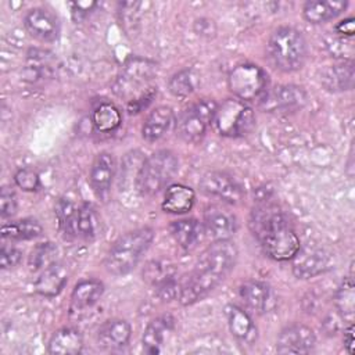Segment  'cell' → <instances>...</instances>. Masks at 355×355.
<instances>
[{"label": "cell", "instance_id": "13", "mask_svg": "<svg viewBox=\"0 0 355 355\" xmlns=\"http://www.w3.org/2000/svg\"><path fill=\"white\" fill-rule=\"evenodd\" d=\"M316 344L315 333L305 324H291L284 327L276 341L279 354H308Z\"/></svg>", "mask_w": 355, "mask_h": 355}, {"label": "cell", "instance_id": "11", "mask_svg": "<svg viewBox=\"0 0 355 355\" xmlns=\"http://www.w3.org/2000/svg\"><path fill=\"white\" fill-rule=\"evenodd\" d=\"M198 186L201 191L207 196L216 197L220 201L232 205L239 204L244 197L241 186L225 172L209 171L204 173L200 179Z\"/></svg>", "mask_w": 355, "mask_h": 355}, {"label": "cell", "instance_id": "37", "mask_svg": "<svg viewBox=\"0 0 355 355\" xmlns=\"http://www.w3.org/2000/svg\"><path fill=\"white\" fill-rule=\"evenodd\" d=\"M154 288H155L158 298H161L162 301H172L176 298L179 300L182 286L176 280V276L171 275L166 279H164L162 282H159L157 286H154Z\"/></svg>", "mask_w": 355, "mask_h": 355}, {"label": "cell", "instance_id": "44", "mask_svg": "<svg viewBox=\"0 0 355 355\" xmlns=\"http://www.w3.org/2000/svg\"><path fill=\"white\" fill-rule=\"evenodd\" d=\"M344 347L349 354L354 352V326L352 324H349L348 329L344 331Z\"/></svg>", "mask_w": 355, "mask_h": 355}, {"label": "cell", "instance_id": "30", "mask_svg": "<svg viewBox=\"0 0 355 355\" xmlns=\"http://www.w3.org/2000/svg\"><path fill=\"white\" fill-rule=\"evenodd\" d=\"M43 232L42 225L32 218L21 219L1 226V236L10 240H31L40 236Z\"/></svg>", "mask_w": 355, "mask_h": 355}, {"label": "cell", "instance_id": "9", "mask_svg": "<svg viewBox=\"0 0 355 355\" xmlns=\"http://www.w3.org/2000/svg\"><path fill=\"white\" fill-rule=\"evenodd\" d=\"M218 104L212 98H202L184 110L176 122V135L186 143H198L212 122Z\"/></svg>", "mask_w": 355, "mask_h": 355}, {"label": "cell", "instance_id": "41", "mask_svg": "<svg viewBox=\"0 0 355 355\" xmlns=\"http://www.w3.org/2000/svg\"><path fill=\"white\" fill-rule=\"evenodd\" d=\"M155 94H157V87H151L150 90L144 92L139 97L130 100L128 103V112L129 114H139L140 111L146 110L148 107V104L153 101V98L155 97Z\"/></svg>", "mask_w": 355, "mask_h": 355}, {"label": "cell", "instance_id": "40", "mask_svg": "<svg viewBox=\"0 0 355 355\" xmlns=\"http://www.w3.org/2000/svg\"><path fill=\"white\" fill-rule=\"evenodd\" d=\"M22 259V252L12 245H3L0 250L1 269H11L17 266Z\"/></svg>", "mask_w": 355, "mask_h": 355}, {"label": "cell", "instance_id": "5", "mask_svg": "<svg viewBox=\"0 0 355 355\" xmlns=\"http://www.w3.org/2000/svg\"><path fill=\"white\" fill-rule=\"evenodd\" d=\"M179 169V161L171 150H158L148 155L136 175V187L141 196L161 191Z\"/></svg>", "mask_w": 355, "mask_h": 355}, {"label": "cell", "instance_id": "6", "mask_svg": "<svg viewBox=\"0 0 355 355\" xmlns=\"http://www.w3.org/2000/svg\"><path fill=\"white\" fill-rule=\"evenodd\" d=\"M155 75L157 64L154 61L141 57H130L123 62L116 75L112 83V90L118 97L125 98L129 103L154 87L151 86V80Z\"/></svg>", "mask_w": 355, "mask_h": 355}, {"label": "cell", "instance_id": "18", "mask_svg": "<svg viewBox=\"0 0 355 355\" xmlns=\"http://www.w3.org/2000/svg\"><path fill=\"white\" fill-rule=\"evenodd\" d=\"M130 324L123 319H108L97 330V343L107 349H119L129 344Z\"/></svg>", "mask_w": 355, "mask_h": 355}, {"label": "cell", "instance_id": "23", "mask_svg": "<svg viewBox=\"0 0 355 355\" xmlns=\"http://www.w3.org/2000/svg\"><path fill=\"white\" fill-rule=\"evenodd\" d=\"M173 111L171 107L159 105L154 108L141 126V136L146 141H157L171 129L173 123Z\"/></svg>", "mask_w": 355, "mask_h": 355}, {"label": "cell", "instance_id": "34", "mask_svg": "<svg viewBox=\"0 0 355 355\" xmlns=\"http://www.w3.org/2000/svg\"><path fill=\"white\" fill-rule=\"evenodd\" d=\"M55 258L57 247L50 241H44L35 245V248L31 251L28 265L32 270H43L53 265L54 262H57Z\"/></svg>", "mask_w": 355, "mask_h": 355}, {"label": "cell", "instance_id": "26", "mask_svg": "<svg viewBox=\"0 0 355 355\" xmlns=\"http://www.w3.org/2000/svg\"><path fill=\"white\" fill-rule=\"evenodd\" d=\"M347 0L306 1L302 8V15L311 24H322L340 15L347 8Z\"/></svg>", "mask_w": 355, "mask_h": 355}, {"label": "cell", "instance_id": "38", "mask_svg": "<svg viewBox=\"0 0 355 355\" xmlns=\"http://www.w3.org/2000/svg\"><path fill=\"white\" fill-rule=\"evenodd\" d=\"M15 184L25 191H36L40 186V179L36 171L32 168H21L14 175Z\"/></svg>", "mask_w": 355, "mask_h": 355}, {"label": "cell", "instance_id": "42", "mask_svg": "<svg viewBox=\"0 0 355 355\" xmlns=\"http://www.w3.org/2000/svg\"><path fill=\"white\" fill-rule=\"evenodd\" d=\"M354 29H355V19L352 17L349 18H345L343 21H340L337 25H336V33L340 35V36H348L351 37L354 35Z\"/></svg>", "mask_w": 355, "mask_h": 355}, {"label": "cell", "instance_id": "29", "mask_svg": "<svg viewBox=\"0 0 355 355\" xmlns=\"http://www.w3.org/2000/svg\"><path fill=\"white\" fill-rule=\"evenodd\" d=\"M92 125L98 133H111L115 132L122 122V116L119 110L108 101L98 103L90 115Z\"/></svg>", "mask_w": 355, "mask_h": 355}, {"label": "cell", "instance_id": "8", "mask_svg": "<svg viewBox=\"0 0 355 355\" xmlns=\"http://www.w3.org/2000/svg\"><path fill=\"white\" fill-rule=\"evenodd\" d=\"M227 86L239 100L252 101L261 98L268 90V75L255 64H239L230 71Z\"/></svg>", "mask_w": 355, "mask_h": 355}, {"label": "cell", "instance_id": "27", "mask_svg": "<svg viewBox=\"0 0 355 355\" xmlns=\"http://www.w3.org/2000/svg\"><path fill=\"white\" fill-rule=\"evenodd\" d=\"M196 201V194L191 187L186 184H171L164 196L162 209L168 214H184L189 212Z\"/></svg>", "mask_w": 355, "mask_h": 355}, {"label": "cell", "instance_id": "4", "mask_svg": "<svg viewBox=\"0 0 355 355\" xmlns=\"http://www.w3.org/2000/svg\"><path fill=\"white\" fill-rule=\"evenodd\" d=\"M268 51L277 69L283 72H294L305 64L308 47L304 35L298 29L282 26L270 35Z\"/></svg>", "mask_w": 355, "mask_h": 355}, {"label": "cell", "instance_id": "7", "mask_svg": "<svg viewBox=\"0 0 355 355\" xmlns=\"http://www.w3.org/2000/svg\"><path fill=\"white\" fill-rule=\"evenodd\" d=\"M212 122L222 136L243 137L254 129L255 115L244 101L229 98L216 107Z\"/></svg>", "mask_w": 355, "mask_h": 355}, {"label": "cell", "instance_id": "15", "mask_svg": "<svg viewBox=\"0 0 355 355\" xmlns=\"http://www.w3.org/2000/svg\"><path fill=\"white\" fill-rule=\"evenodd\" d=\"M26 31L40 42H53L60 32V24L57 17L42 7L32 8L24 18Z\"/></svg>", "mask_w": 355, "mask_h": 355}, {"label": "cell", "instance_id": "39", "mask_svg": "<svg viewBox=\"0 0 355 355\" xmlns=\"http://www.w3.org/2000/svg\"><path fill=\"white\" fill-rule=\"evenodd\" d=\"M17 196L12 187L3 186L0 193V215L3 219L12 216L17 212Z\"/></svg>", "mask_w": 355, "mask_h": 355}, {"label": "cell", "instance_id": "43", "mask_svg": "<svg viewBox=\"0 0 355 355\" xmlns=\"http://www.w3.org/2000/svg\"><path fill=\"white\" fill-rule=\"evenodd\" d=\"M71 6H72V14L78 15L80 18V17L86 15L96 6V3H93V1H89V3L76 1V3H71Z\"/></svg>", "mask_w": 355, "mask_h": 355}, {"label": "cell", "instance_id": "24", "mask_svg": "<svg viewBox=\"0 0 355 355\" xmlns=\"http://www.w3.org/2000/svg\"><path fill=\"white\" fill-rule=\"evenodd\" d=\"M83 348L82 333L75 327H62L53 333L49 340L47 351L53 355H75Z\"/></svg>", "mask_w": 355, "mask_h": 355}, {"label": "cell", "instance_id": "22", "mask_svg": "<svg viewBox=\"0 0 355 355\" xmlns=\"http://www.w3.org/2000/svg\"><path fill=\"white\" fill-rule=\"evenodd\" d=\"M104 293V284L96 279H85L75 284L71 294L72 312H82L98 302Z\"/></svg>", "mask_w": 355, "mask_h": 355}, {"label": "cell", "instance_id": "17", "mask_svg": "<svg viewBox=\"0 0 355 355\" xmlns=\"http://www.w3.org/2000/svg\"><path fill=\"white\" fill-rule=\"evenodd\" d=\"M239 294L244 305L257 313L268 312L275 304L270 286L261 280H248L243 283Z\"/></svg>", "mask_w": 355, "mask_h": 355}, {"label": "cell", "instance_id": "21", "mask_svg": "<svg viewBox=\"0 0 355 355\" xmlns=\"http://www.w3.org/2000/svg\"><path fill=\"white\" fill-rule=\"evenodd\" d=\"M322 86L333 93L351 90L354 86V64L352 61H343L336 65H330L322 71Z\"/></svg>", "mask_w": 355, "mask_h": 355}, {"label": "cell", "instance_id": "16", "mask_svg": "<svg viewBox=\"0 0 355 355\" xmlns=\"http://www.w3.org/2000/svg\"><path fill=\"white\" fill-rule=\"evenodd\" d=\"M225 315L233 337L241 345H254L258 340V329L247 311L234 304L225 306Z\"/></svg>", "mask_w": 355, "mask_h": 355}, {"label": "cell", "instance_id": "19", "mask_svg": "<svg viewBox=\"0 0 355 355\" xmlns=\"http://www.w3.org/2000/svg\"><path fill=\"white\" fill-rule=\"evenodd\" d=\"M114 176H115L114 155L108 151H103L97 154L89 173L92 189L96 191L97 196H104L105 193H108Z\"/></svg>", "mask_w": 355, "mask_h": 355}, {"label": "cell", "instance_id": "12", "mask_svg": "<svg viewBox=\"0 0 355 355\" xmlns=\"http://www.w3.org/2000/svg\"><path fill=\"white\" fill-rule=\"evenodd\" d=\"M204 232L216 240H230L237 230L236 215L223 205L212 204L204 211Z\"/></svg>", "mask_w": 355, "mask_h": 355}, {"label": "cell", "instance_id": "28", "mask_svg": "<svg viewBox=\"0 0 355 355\" xmlns=\"http://www.w3.org/2000/svg\"><path fill=\"white\" fill-rule=\"evenodd\" d=\"M169 230L175 241L184 250L194 248L201 240L204 233L202 225L194 218L173 220L169 226Z\"/></svg>", "mask_w": 355, "mask_h": 355}, {"label": "cell", "instance_id": "32", "mask_svg": "<svg viewBox=\"0 0 355 355\" xmlns=\"http://www.w3.org/2000/svg\"><path fill=\"white\" fill-rule=\"evenodd\" d=\"M55 216L58 227L64 237L71 239L78 234L76 222H78V208L68 198H60L55 204Z\"/></svg>", "mask_w": 355, "mask_h": 355}, {"label": "cell", "instance_id": "14", "mask_svg": "<svg viewBox=\"0 0 355 355\" xmlns=\"http://www.w3.org/2000/svg\"><path fill=\"white\" fill-rule=\"evenodd\" d=\"M329 265V254L320 247H304L293 258V273L298 279H311L320 275Z\"/></svg>", "mask_w": 355, "mask_h": 355}, {"label": "cell", "instance_id": "33", "mask_svg": "<svg viewBox=\"0 0 355 355\" xmlns=\"http://www.w3.org/2000/svg\"><path fill=\"white\" fill-rule=\"evenodd\" d=\"M100 229V219L97 212L89 204L78 208V222L76 230L78 234L85 239H94Z\"/></svg>", "mask_w": 355, "mask_h": 355}, {"label": "cell", "instance_id": "2", "mask_svg": "<svg viewBox=\"0 0 355 355\" xmlns=\"http://www.w3.org/2000/svg\"><path fill=\"white\" fill-rule=\"evenodd\" d=\"M250 230L259 241L263 252L275 261H290L301 243L283 211L269 202H258L250 215Z\"/></svg>", "mask_w": 355, "mask_h": 355}, {"label": "cell", "instance_id": "20", "mask_svg": "<svg viewBox=\"0 0 355 355\" xmlns=\"http://www.w3.org/2000/svg\"><path fill=\"white\" fill-rule=\"evenodd\" d=\"M68 276V268L64 263L54 262L49 268L43 269L35 280V291L44 297H55L65 287Z\"/></svg>", "mask_w": 355, "mask_h": 355}, {"label": "cell", "instance_id": "36", "mask_svg": "<svg viewBox=\"0 0 355 355\" xmlns=\"http://www.w3.org/2000/svg\"><path fill=\"white\" fill-rule=\"evenodd\" d=\"M175 275L172 266H168L166 263H161L158 261H153L150 262L146 269L143 270V276L144 279L151 283L153 286H157L159 282H162L164 279H166L168 276Z\"/></svg>", "mask_w": 355, "mask_h": 355}, {"label": "cell", "instance_id": "35", "mask_svg": "<svg viewBox=\"0 0 355 355\" xmlns=\"http://www.w3.org/2000/svg\"><path fill=\"white\" fill-rule=\"evenodd\" d=\"M169 92L176 97H187L194 92L196 79L191 69H182L173 73L168 82Z\"/></svg>", "mask_w": 355, "mask_h": 355}, {"label": "cell", "instance_id": "1", "mask_svg": "<svg viewBox=\"0 0 355 355\" xmlns=\"http://www.w3.org/2000/svg\"><path fill=\"white\" fill-rule=\"evenodd\" d=\"M237 254V248L230 240H216L208 245L182 284L180 304L191 305L215 290L233 270Z\"/></svg>", "mask_w": 355, "mask_h": 355}, {"label": "cell", "instance_id": "10", "mask_svg": "<svg viewBox=\"0 0 355 355\" xmlns=\"http://www.w3.org/2000/svg\"><path fill=\"white\" fill-rule=\"evenodd\" d=\"M308 101V94L301 86L279 85L265 92L261 97V108L265 112L287 114L301 110Z\"/></svg>", "mask_w": 355, "mask_h": 355}, {"label": "cell", "instance_id": "3", "mask_svg": "<svg viewBox=\"0 0 355 355\" xmlns=\"http://www.w3.org/2000/svg\"><path fill=\"white\" fill-rule=\"evenodd\" d=\"M153 239L154 230L151 227H139L119 236L105 254V270L115 276L129 273L147 251Z\"/></svg>", "mask_w": 355, "mask_h": 355}, {"label": "cell", "instance_id": "25", "mask_svg": "<svg viewBox=\"0 0 355 355\" xmlns=\"http://www.w3.org/2000/svg\"><path fill=\"white\" fill-rule=\"evenodd\" d=\"M175 319L171 315H162L153 319L143 333V348L147 354H158L165 341V337L173 329Z\"/></svg>", "mask_w": 355, "mask_h": 355}, {"label": "cell", "instance_id": "31", "mask_svg": "<svg viewBox=\"0 0 355 355\" xmlns=\"http://www.w3.org/2000/svg\"><path fill=\"white\" fill-rule=\"evenodd\" d=\"M334 305L340 316L352 324L354 313H355V293H354V282L352 277H347L343 280L340 287L334 294Z\"/></svg>", "mask_w": 355, "mask_h": 355}]
</instances>
